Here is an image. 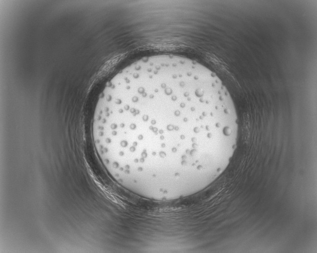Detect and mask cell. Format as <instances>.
<instances>
[{"mask_svg": "<svg viewBox=\"0 0 317 253\" xmlns=\"http://www.w3.org/2000/svg\"><path fill=\"white\" fill-rule=\"evenodd\" d=\"M236 109L212 71L174 55L143 58L108 82L93 136L111 177L136 194L171 191L212 175L234 150Z\"/></svg>", "mask_w": 317, "mask_h": 253, "instance_id": "cell-1", "label": "cell"}]
</instances>
